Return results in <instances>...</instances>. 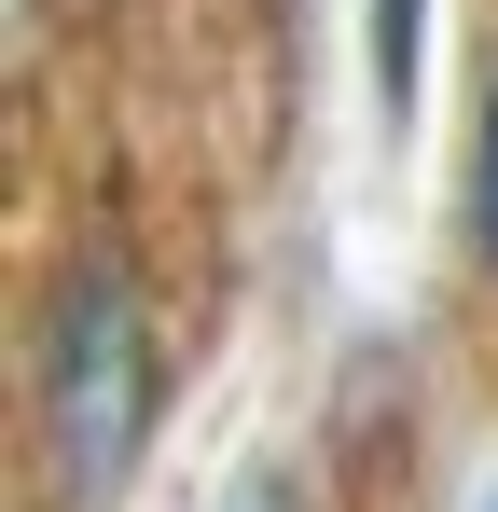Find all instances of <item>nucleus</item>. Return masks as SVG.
<instances>
[{
    "instance_id": "20e7f679",
    "label": "nucleus",
    "mask_w": 498,
    "mask_h": 512,
    "mask_svg": "<svg viewBox=\"0 0 498 512\" xmlns=\"http://www.w3.org/2000/svg\"><path fill=\"white\" fill-rule=\"evenodd\" d=\"M236 512H291V499H236Z\"/></svg>"
},
{
    "instance_id": "f03ea898",
    "label": "nucleus",
    "mask_w": 498,
    "mask_h": 512,
    "mask_svg": "<svg viewBox=\"0 0 498 512\" xmlns=\"http://www.w3.org/2000/svg\"><path fill=\"white\" fill-rule=\"evenodd\" d=\"M415 56H429V0H374V111H415Z\"/></svg>"
},
{
    "instance_id": "f257e3e1",
    "label": "nucleus",
    "mask_w": 498,
    "mask_h": 512,
    "mask_svg": "<svg viewBox=\"0 0 498 512\" xmlns=\"http://www.w3.org/2000/svg\"><path fill=\"white\" fill-rule=\"evenodd\" d=\"M153 416H166L153 305H139L125 263H83L70 291H56V319H42V471H56V499L97 512L125 471H139Z\"/></svg>"
},
{
    "instance_id": "7ed1b4c3",
    "label": "nucleus",
    "mask_w": 498,
    "mask_h": 512,
    "mask_svg": "<svg viewBox=\"0 0 498 512\" xmlns=\"http://www.w3.org/2000/svg\"><path fill=\"white\" fill-rule=\"evenodd\" d=\"M471 236H485V277H498V97H485V139H471Z\"/></svg>"
}]
</instances>
